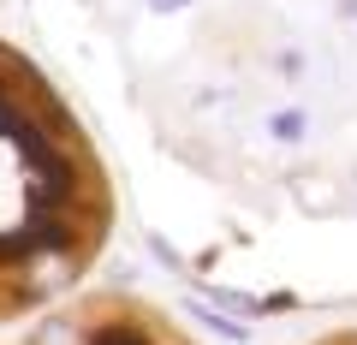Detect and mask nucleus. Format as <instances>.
Here are the masks:
<instances>
[{
	"label": "nucleus",
	"instance_id": "f03ea898",
	"mask_svg": "<svg viewBox=\"0 0 357 345\" xmlns=\"http://www.w3.org/2000/svg\"><path fill=\"white\" fill-rule=\"evenodd\" d=\"M0 345H203L185 321L137 292H77L36 321L0 328Z\"/></svg>",
	"mask_w": 357,
	"mask_h": 345
},
{
	"label": "nucleus",
	"instance_id": "f257e3e1",
	"mask_svg": "<svg viewBox=\"0 0 357 345\" xmlns=\"http://www.w3.org/2000/svg\"><path fill=\"white\" fill-rule=\"evenodd\" d=\"M114 238V179L36 60L0 42V328L84 292Z\"/></svg>",
	"mask_w": 357,
	"mask_h": 345
},
{
	"label": "nucleus",
	"instance_id": "7ed1b4c3",
	"mask_svg": "<svg viewBox=\"0 0 357 345\" xmlns=\"http://www.w3.org/2000/svg\"><path fill=\"white\" fill-rule=\"evenodd\" d=\"M310 345H357V328H340V333H321V339H310Z\"/></svg>",
	"mask_w": 357,
	"mask_h": 345
}]
</instances>
